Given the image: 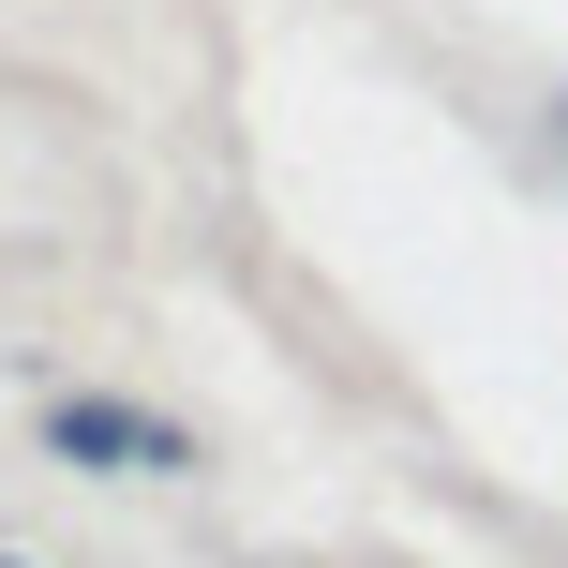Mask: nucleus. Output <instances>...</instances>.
I'll use <instances>...</instances> for the list:
<instances>
[{
	"label": "nucleus",
	"mask_w": 568,
	"mask_h": 568,
	"mask_svg": "<svg viewBox=\"0 0 568 568\" xmlns=\"http://www.w3.org/2000/svg\"><path fill=\"white\" fill-rule=\"evenodd\" d=\"M45 449H60V464H135V479L195 464V449H180V419H150V404H60V419H45Z\"/></svg>",
	"instance_id": "obj_1"
}]
</instances>
